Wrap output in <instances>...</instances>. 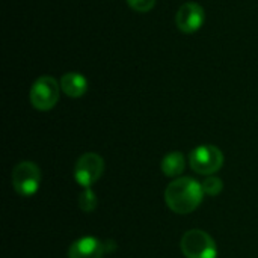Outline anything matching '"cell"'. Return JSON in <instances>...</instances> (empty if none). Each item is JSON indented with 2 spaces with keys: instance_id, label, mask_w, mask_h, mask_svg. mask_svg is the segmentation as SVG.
Masks as SVG:
<instances>
[{
  "instance_id": "obj_10",
  "label": "cell",
  "mask_w": 258,
  "mask_h": 258,
  "mask_svg": "<svg viewBox=\"0 0 258 258\" xmlns=\"http://www.w3.org/2000/svg\"><path fill=\"white\" fill-rule=\"evenodd\" d=\"M186 160L184 156L178 151H172L166 154L162 160V172L166 177H180L184 172Z\"/></svg>"
},
{
  "instance_id": "obj_8",
  "label": "cell",
  "mask_w": 258,
  "mask_h": 258,
  "mask_svg": "<svg viewBox=\"0 0 258 258\" xmlns=\"http://www.w3.org/2000/svg\"><path fill=\"white\" fill-rule=\"evenodd\" d=\"M104 251L106 248L98 239L86 236L71 243L68 258H103Z\"/></svg>"
},
{
  "instance_id": "obj_1",
  "label": "cell",
  "mask_w": 258,
  "mask_h": 258,
  "mask_svg": "<svg viewBox=\"0 0 258 258\" xmlns=\"http://www.w3.org/2000/svg\"><path fill=\"white\" fill-rule=\"evenodd\" d=\"M204 190L192 177H178L168 184L165 190V203L177 215H189L203 203Z\"/></svg>"
},
{
  "instance_id": "obj_6",
  "label": "cell",
  "mask_w": 258,
  "mask_h": 258,
  "mask_svg": "<svg viewBox=\"0 0 258 258\" xmlns=\"http://www.w3.org/2000/svg\"><path fill=\"white\" fill-rule=\"evenodd\" d=\"M104 172V160L97 153H85L79 157L74 166V178L76 181L88 189L91 187Z\"/></svg>"
},
{
  "instance_id": "obj_4",
  "label": "cell",
  "mask_w": 258,
  "mask_h": 258,
  "mask_svg": "<svg viewBox=\"0 0 258 258\" xmlns=\"http://www.w3.org/2000/svg\"><path fill=\"white\" fill-rule=\"evenodd\" d=\"M190 168L201 175H212L224 165V154L215 145H200L189 154Z\"/></svg>"
},
{
  "instance_id": "obj_9",
  "label": "cell",
  "mask_w": 258,
  "mask_h": 258,
  "mask_svg": "<svg viewBox=\"0 0 258 258\" xmlns=\"http://www.w3.org/2000/svg\"><path fill=\"white\" fill-rule=\"evenodd\" d=\"M60 89L71 98H80L88 91V79L80 73H65L60 79Z\"/></svg>"
},
{
  "instance_id": "obj_2",
  "label": "cell",
  "mask_w": 258,
  "mask_h": 258,
  "mask_svg": "<svg viewBox=\"0 0 258 258\" xmlns=\"http://www.w3.org/2000/svg\"><path fill=\"white\" fill-rule=\"evenodd\" d=\"M181 252L186 258H216L218 248L209 233L203 230H189L180 242Z\"/></svg>"
},
{
  "instance_id": "obj_7",
  "label": "cell",
  "mask_w": 258,
  "mask_h": 258,
  "mask_svg": "<svg viewBox=\"0 0 258 258\" xmlns=\"http://www.w3.org/2000/svg\"><path fill=\"white\" fill-rule=\"evenodd\" d=\"M206 20V12L204 8L200 3L195 2H187L184 5L180 6L177 17H175V23L177 27L183 32V33H195L198 32Z\"/></svg>"
},
{
  "instance_id": "obj_12",
  "label": "cell",
  "mask_w": 258,
  "mask_h": 258,
  "mask_svg": "<svg viewBox=\"0 0 258 258\" xmlns=\"http://www.w3.org/2000/svg\"><path fill=\"white\" fill-rule=\"evenodd\" d=\"M224 189V183L219 177H215V175H209L204 183H203V190L206 195L209 197H216L222 192Z\"/></svg>"
},
{
  "instance_id": "obj_3",
  "label": "cell",
  "mask_w": 258,
  "mask_h": 258,
  "mask_svg": "<svg viewBox=\"0 0 258 258\" xmlns=\"http://www.w3.org/2000/svg\"><path fill=\"white\" fill-rule=\"evenodd\" d=\"M60 85L51 76H42L36 79L30 88V103L36 110H51L59 101Z\"/></svg>"
},
{
  "instance_id": "obj_13",
  "label": "cell",
  "mask_w": 258,
  "mask_h": 258,
  "mask_svg": "<svg viewBox=\"0 0 258 258\" xmlns=\"http://www.w3.org/2000/svg\"><path fill=\"white\" fill-rule=\"evenodd\" d=\"M127 3L133 11L145 14V12H150L154 8L156 0H127Z\"/></svg>"
},
{
  "instance_id": "obj_11",
  "label": "cell",
  "mask_w": 258,
  "mask_h": 258,
  "mask_svg": "<svg viewBox=\"0 0 258 258\" xmlns=\"http://www.w3.org/2000/svg\"><path fill=\"white\" fill-rule=\"evenodd\" d=\"M98 206V200H97V195L94 194V190L91 187L85 189L82 194H80V198H79V207L80 210L86 212V213H91L97 209Z\"/></svg>"
},
{
  "instance_id": "obj_5",
  "label": "cell",
  "mask_w": 258,
  "mask_h": 258,
  "mask_svg": "<svg viewBox=\"0 0 258 258\" xmlns=\"http://www.w3.org/2000/svg\"><path fill=\"white\" fill-rule=\"evenodd\" d=\"M15 192L21 197H32L38 192L41 184V171L36 163L24 160L20 162L11 177Z\"/></svg>"
}]
</instances>
